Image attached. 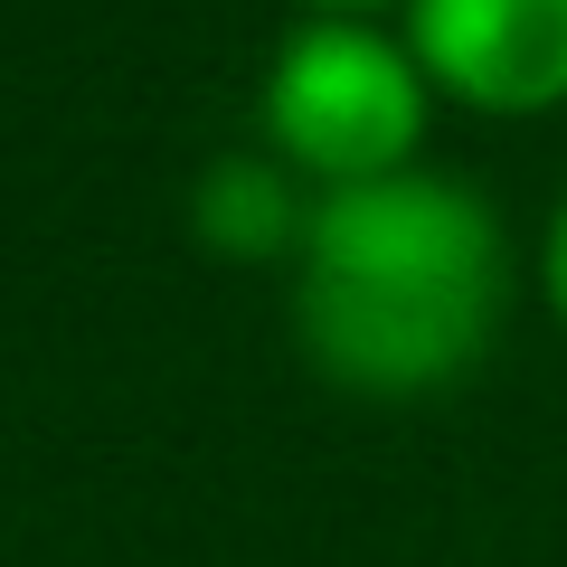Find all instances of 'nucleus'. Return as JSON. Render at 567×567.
<instances>
[{"label": "nucleus", "instance_id": "nucleus-6", "mask_svg": "<svg viewBox=\"0 0 567 567\" xmlns=\"http://www.w3.org/2000/svg\"><path fill=\"white\" fill-rule=\"evenodd\" d=\"M303 10H350V20H379V10H398V0H293V20Z\"/></svg>", "mask_w": 567, "mask_h": 567}, {"label": "nucleus", "instance_id": "nucleus-4", "mask_svg": "<svg viewBox=\"0 0 567 567\" xmlns=\"http://www.w3.org/2000/svg\"><path fill=\"white\" fill-rule=\"evenodd\" d=\"M312 199L322 189L293 181V171L275 162V152H218V162L199 171V189H189V227H199V246H218V256H293L312 227Z\"/></svg>", "mask_w": 567, "mask_h": 567}, {"label": "nucleus", "instance_id": "nucleus-3", "mask_svg": "<svg viewBox=\"0 0 567 567\" xmlns=\"http://www.w3.org/2000/svg\"><path fill=\"white\" fill-rule=\"evenodd\" d=\"M406 58L435 104L464 114H558L567 104V0H398Z\"/></svg>", "mask_w": 567, "mask_h": 567}, {"label": "nucleus", "instance_id": "nucleus-2", "mask_svg": "<svg viewBox=\"0 0 567 567\" xmlns=\"http://www.w3.org/2000/svg\"><path fill=\"white\" fill-rule=\"evenodd\" d=\"M435 85L406 58L398 29L350 20V10H303L275 39L256 85V133L293 181L312 189H360L388 171H416Z\"/></svg>", "mask_w": 567, "mask_h": 567}, {"label": "nucleus", "instance_id": "nucleus-5", "mask_svg": "<svg viewBox=\"0 0 567 567\" xmlns=\"http://www.w3.org/2000/svg\"><path fill=\"white\" fill-rule=\"evenodd\" d=\"M539 293H548V312L567 322V199H558V218H548V246H539Z\"/></svg>", "mask_w": 567, "mask_h": 567}, {"label": "nucleus", "instance_id": "nucleus-1", "mask_svg": "<svg viewBox=\"0 0 567 567\" xmlns=\"http://www.w3.org/2000/svg\"><path fill=\"white\" fill-rule=\"evenodd\" d=\"M511 246L454 171H388L322 189L293 246V341L350 398H435L502 331Z\"/></svg>", "mask_w": 567, "mask_h": 567}]
</instances>
